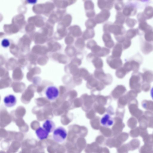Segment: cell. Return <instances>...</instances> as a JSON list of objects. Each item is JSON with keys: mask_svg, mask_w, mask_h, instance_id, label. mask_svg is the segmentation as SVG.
Listing matches in <instances>:
<instances>
[{"mask_svg": "<svg viewBox=\"0 0 153 153\" xmlns=\"http://www.w3.org/2000/svg\"><path fill=\"white\" fill-rule=\"evenodd\" d=\"M84 7L86 12L94 10V4L91 1H85L84 3Z\"/></svg>", "mask_w": 153, "mask_h": 153, "instance_id": "16", "label": "cell"}, {"mask_svg": "<svg viewBox=\"0 0 153 153\" xmlns=\"http://www.w3.org/2000/svg\"><path fill=\"white\" fill-rule=\"evenodd\" d=\"M114 1L113 0H98L97 4L99 8L102 10L105 9L109 10L113 7Z\"/></svg>", "mask_w": 153, "mask_h": 153, "instance_id": "7", "label": "cell"}, {"mask_svg": "<svg viewBox=\"0 0 153 153\" xmlns=\"http://www.w3.org/2000/svg\"><path fill=\"white\" fill-rule=\"evenodd\" d=\"M122 46L119 43H117L113 47L112 51V56L118 58L120 57L122 52Z\"/></svg>", "mask_w": 153, "mask_h": 153, "instance_id": "11", "label": "cell"}, {"mask_svg": "<svg viewBox=\"0 0 153 153\" xmlns=\"http://www.w3.org/2000/svg\"><path fill=\"white\" fill-rule=\"evenodd\" d=\"M123 27L120 25L110 22H107L103 26L104 33H108L114 34L115 36H120L123 32Z\"/></svg>", "mask_w": 153, "mask_h": 153, "instance_id": "1", "label": "cell"}, {"mask_svg": "<svg viewBox=\"0 0 153 153\" xmlns=\"http://www.w3.org/2000/svg\"><path fill=\"white\" fill-rule=\"evenodd\" d=\"M68 134L66 129L59 126L55 128L53 132V137L54 140L58 143H62L66 140Z\"/></svg>", "mask_w": 153, "mask_h": 153, "instance_id": "2", "label": "cell"}, {"mask_svg": "<svg viewBox=\"0 0 153 153\" xmlns=\"http://www.w3.org/2000/svg\"><path fill=\"white\" fill-rule=\"evenodd\" d=\"M45 94L46 97L49 100L53 101L59 97V91L58 88L53 85H50L46 89Z\"/></svg>", "mask_w": 153, "mask_h": 153, "instance_id": "3", "label": "cell"}, {"mask_svg": "<svg viewBox=\"0 0 153 153\" xmlns=\"http://www.w3.org/2000/svg\"><path fill=\"white\" fill-rule=\"evenodd\" d=\"M124 18L121 13L118 12L116 16V20L114 23L120 25L124 22Z\"/></svg>", "mask_w": 153, "mask_h": 153, "instance_id": "18", "label": "cell"}, {"mask_svg": "<svg viewBox=\"0 0 153 153\" xmlns=\"http://www.w3.org/2000/svg\"><path fill=\"white\" fill-rule=\"evenodd\" d=\"M110 52V50L109 48L103 47L96 55L98 57L105 56L108 55Z\"/></svg>", "mask_w": 153, "mask_h": 153, "instance_id": "17", "label": "cell"}, {"mask_svg": "<svg viewBox=\"0 0 153 153\" xmlns=\"http://www.w3.org/2000/svg\"><path fill=\"white\" fill-rule=\"evenodd\" d=\"M123 6V4L122 2L118 1L115 4V8L117 10H120L122 8Z\"/></svg>", "mask_w": 153, "mask_h": 153, "instance_id": "21", "label": "cell"}, {"mask_svg": "<svg viewBox=\"0 0 153 153\" xmlns=\"http://www.w3.org/2000/svg\"><path fill=\"white\" fill-rule=\"evenodd\" d=\"M110 15V12L108 10L103 9L96 15L94 19L97 24L102 23L108 19Z\"/></svg>", "mask_w": 153, "mask_h": 153, "instance_id": "4", "label": "cell"}, {"mask_svg": "<svg viewBox=\"0 0 153 153\" xmlns=\"http://www.w3.org/2000/svg\"><path fill=\"white\" fill-rule=\"evenodd\" d=\"M100 123L102 126L105 127H109L113 125L114 120L109 114H106L101 118Z\"/></svg>", "mask_w": 153, "mask_h": 153, "instance_id": "6", "label": "cell"}, {"mask_svg": "<svg viewBox=\"0 0 153 153\" xmlns=\"http://www.w3.org/2000/svg\"><path fill=\"white\" fill-rule=\"evenodd\" d=\"M72 35L74 37H78L82 34V32L80 27L77 25H74L71 28Z\"/></svg>", "mask_w": 153, "mask_h": 153, "instance_id": "13", "label": "cell"}, {"mask_svg": "<svg viewBox=\"0 0 153 153\" xmlns=\"http://www.w3.org/2000/svg\"><path fill=\"white\" fill-rule=\"evenodd\" d=\"M42 127L49 133L53 131L55 129V125L54 123L51 120H46L42 124Z\"/></svg>", "mask_w": 153, "mask_h": 153, "instance_id": "9", "label": "cell"}, {"mask_svg": "<svg viewBox=\"0 0 153 153\" xmlns=\"http://www.w3.org/2000/svg\"><path fill=\"white\" fill-rule=\"evenodd\" d=\"M86 15L87 17L90 18H92L94 17L95 14L94 10H91L86 12Z\"/></svg>", "mask_w": 153, "mask_h": 153, "instance_id": "20", "label": "cell"}, {"mask_svg": "<svg viewBox=\"0 0 153 153\" xmlns=\"http://www.w3.org/2000/svg\"><path fill=\"white\" fill-rule=\"evenodd\" d=\"M95 32L93 29H86L82 33V38L85 40L91 39L94 37Z\"/></svg>", "mask_w": 153, "mask_h": 153, "instance_id": "12", "label": "cell"}, {"mask_svg": "<svg viewBox=\"0 0 153 153\" xmlns=\"http://www.w3.org/2000/svg\"><path fill=\"white\" fill-rule=\"evenodd\" d=\"M35 133L38 138L40 140L47 138L49 133L43 127H39L36 130Z\"/></svg>", "mask_w": 153, "mask_h": 153, "instance_id": "10", "label": "cell"}, {"mask_svg": "<svg viewBox=\"0 0 153 153\" xmlns=\"http://www.w3.org/2000/svg\"><path fill=\"white\" fill-rule=\"evenodd\" d=\"M151 97L153 100V87L152 88L151 91Z\"/></svg>", "mask_w": 153, "mask_h": 153, "instance_id": "23", "label": "cell"}, {"mask_svg": "<svg viewBox=\"0 0 153 153\" xmlns=\"http://www.w3.org/2000/svg\"><path fill=\"white\" fill-rule=\"evenodd\" d=\"M102 39L106 48L109 49L114 47V42L112 39L110 33H104L102 35Z\"/></svg>", "mask_w": 153, "mask_h": 153, "instance_id": "8", "label": "cell"}, {"mask_svg": "<svg viewBox=\"0 0 153 153\" xmlns=\"http://www.w3.org/2000/svg\"><path fill=\"white\" fill-rule=\"evenodd\" d=\"M1 43L3 46L6 47L9 45V42L7 39H4L2 40Z\"/></svg>", "mask_w": 153, "mask_h": 153, "instance_id": "22", "label": "cell"}, {"mask_svg": "<svg viewBox=\"0 0 153 153\" xmlns=\"http://www.w3.org/2000/svg\"><path fill=\"white\" fill-rule=\"evenodd\" d=\"M74 45L76 48L80 50H83L85 46V40L82 38L79 37L76 40Z\"/></svg>", "mask_w": 153, "mask_h": 153, "instance_id": "14", "label": "cell"}, {"mask_svg": "<svg viewBox=\"0 0 153 153\" xmlns=\"http://www.w3.org/2000/svg\"><path fill=\"white\" fill-rule=\"evenodd\" d=\"M97 44V43L95 40H91L87 42L86 46L87 48L91 50L93 46Z\"/></svg>", "mask_w": 153, "mask_h": 153, "instance_id": "19", "label": "cell"}, {"mask_svg": "<svg viewBox=\"0 0 153 153\" xmlns=\"http://www.w3.org/2000/svg\"><path fill=\"white\" fill-rule=\"evenodd\" d=\"M4 105L7 107L11 108L15 106L17 102L16 97L12 94H9L6 96L3 99Z\"/></svg>", "mask_w": 153, "mask_h": 153, "instance_id": "5", "label": "cell"}, {"mask_svg": "<svg viewBox=\"0 0 153 153\" xmlns=\"http://www.w3.org/2000/svg\"><path fill=\"white\" fill-rule=\"evenodd\" d=\"M97 23L94 19L90 18L87 20L85 23V25L87 29H93L95 27Z\"/></svg>", "mask_w": 153, "mask_h": 153, "instance_id": "15", "label": "cell"}]
</instances>
